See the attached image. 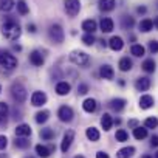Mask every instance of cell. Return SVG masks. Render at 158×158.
Masks as SVG:
<instances>
[{
	"label": "cell",
	"mask_w": 158,
	"mask_h": 158,
	"mask_svg": "<svg viewBox=\"0 0 158 158\" xmlns=\"http://www.w3.org/2000/svg\"><path fill=\"white\" fill-rule=\"evenodd\" d=\"M2 34L5 39L8 40H17L22 34L20 25L14 20V19H8L3 25H2Z\"/></svg>",
	"instance_id": "obj_1"
},
{
	"label": "cell",
	"mask_w": 158,
	"mask_h": 158,
	"mask_svg": "<svg viewBox=\"0 0 158 158\" xmlns=\"http://www.w3.org/2000/svg\"><path fill=\"white\" fill-rule=\"evenodd\" d=\"M70 60L77 65V67H89L90 64V56L85 53V51H81V50H74L71 51L70 54Z\"/></svg>",
	"instance_id": "obj_2"
},
{
	"label": "cell",
	"mask_w": 158,
	"mask_h": 158,
	"mask_svg": "<svg viewBox=\"0 0 158 158\" xmlns=\"http://www.w3.org/2000/svg\"><path fill=\"white\" fill-rule=\"evenodd\" d=\"M11 96H13V99H14L17 104H23V102L27 101L28 93H27V89H25L20 82H14V84L11 85Z\"/></svg>",
	"instance_id": "obj_3"
},
{
	"label": "cell",
	"mask_w": 158,
	"mask_h": 158,
	"mask_svg": "<svg viewBox=\"0 0 158 158\" xmlns=\"http://www.w3.org/2000/svg\"><path fill=\"white\" fill-rule=\"evenodd\" d=\"M0 65L5 70H14L17 67V59L10 51H0Z\"/></svg>",
	"instance_id": "obj_4"
},
{
	"label": "cell",
	"mask_w": 158,
	"mask_h": 158,
	"mask_svg": "<svg viewBox=\"0 0 158 158\" xmlns=\"http://www.w3.org/2000/svg\"><path fill=\"white\" fill-rule=\"evenodd\" d=\"M48 36H50V39H51L54 44H57V45L62 44L64 39H65V33H64V30H62V27H60L59 23H53V25H50Z\"/></svg>",
	"instance_id": "obj_5"
},
{
	"label": "cell",
	"mask_w": 158,
	"mask_h": 158,
	"mask_svg": "<svg viewBox=\"0 0 158 158\" xmlns=\"http://www.w3.org/2000/svg\"><path fill=\"white\" fill-rule=\"evenodd\" d=\"M64 10L68 17H76L81 11V0H65L64 2Z\"/></svg>",
	"instance_id": "obj_6"
},
{
	"label": "cell",
	"mask_w": 158,
	"mask_h": 158,
	"mask_svg": "<svg viewBox=\"0 0 158 158\" xmlns=\"http://www.w3.org/2000/svg\"><path fill=\"white\" fill-rule=\"evenodd\" d=\"M57 116H59V119H60L62 123H70V121H73L74 112H73V109L68 107V106H60L59 110H57Z\"/></svg>",
	"instance_id": "obj_7"
},
{
	"label": "cell",
	"mask_w": 158,
	"mask_h": 158,
	"mask_svg": "<svg viewBox=\"0 0 158 158\" xmlns=\"http://www.w3.org/2000/svg\"><path fill=\"white\" fill-rule=\"evenodd\" d=\"M73 141H74V132L73 130H67L64 133V138H62V143H60V150L65 153L70 149V146H71Z\"/></svg>",
	"instance_id": "obj_8"
},
{
	"label": "cell",
	"mask_w": 158,
	"mask_h": 158,
	"mask_svg": "<svg viewBox=\"0 0 158 158\" xmlns=\"http://www.w3.org/2000/svg\"><path fill=\"white\" fill-rule=\"evenodd\" d=\"M45 102H47V95H45L44 92H40V90L33 92V95H31V104H33L34 107H40V106H44Z\"/></svg>",
	"instance_id": "obj_9"
},
{
	"label": "cell",
	"mask_w": 158,
	"mask_h": 158,
	"mask_svg": "<svg viewBox=\"0 0 158 158\" xmlns=\"http://www.w3.org/2000/svg\"><path fill=\"white\" fill-rule=\"evenodd\" d=\"M98 8L102 13H110L116 8V0H98Z\"/></svg>",
	"instance_id": "obj_10"
},
{
	"label": "cell",
	"mask_w": 158,
	"mask_h": 158,
	"mask_svg": "<svg viewBox=\"0 0 158 158\" xmlns=\"http://www.w3.org/2000/svg\"><path fill=\"white\" fill-rule=\"evenodd\" d=\"M10 116V107L6 102H0V129L5 127Z\"/></svg>",
	"instance_id": "obj_11"
},
{
	"label": "cell",
	"mask_w": 158,
	"mask_h": 158,
	"mask_svg": "<svg viewBox=\"0 0 158 158\" xmlns=\"http://www.w3.org/2000/svg\"><path fill=\"white\" fill-rule=\"evenodd\" d=\"M150 84H152L150 79L146 77V76H143V77H138L136 81H135V89L138 92H147L150 89Z\"/></svg>",
	"instance_id": "obj_12"
},
{
	"label": "cell",
	"mask_w": 158,
	"mask_h": 158,
	"mask_svg": "<svg viewBox=\"0 0 158 158\" xmlns=\"http://www.w3.org/2000/svg\"><path fill=\"white\" fill-rule=\"evenodd\" d=\"M99 74H101V77H102V79H107V81H112V79L115 77V70H113V67H112V65L106 64V65H102V67H101V70H99Z\"/></svg>",
	"instance_id": "obj_13"
},
{
	"label": "cell",
	"mask_w": 158,
	"mask_h": 158,
	"mask_svg": "<svg viewBox=\"0 0 158 158\" xmlns=\"http://www.w3.org/2000/svg\"><path fill=\"white\" fill-rule=\"evenodd\" d=\"M99 28H101L102 33H112L113 28H115V23H113V20L110 17H102L99 20Z\"/></svg>",
	"instance_id": "obj_14"
},
{
	"label": "cell",
	"mask_w": 158,
	"mask_h": 158,
	"mask_svg": "<svg viewBox=\"0 0 158 158\" xmlns=\"http://www.w3.org/2000/svg\"><path fill=\"white\" fill-rule=\"evenodd\" d=\"M30 62H31L34 67H42V65H44V62H45V59H44V56H42V53H40V51L34 50V51H31V53H30Z\"/></svg>",
	"instance_id": "obj_15"
},
{
	"label": "cell",
	"mask_w": 158,
	"mask_h": 158,
	"mask_svg": "<svg viewBox=\"0 0 158 158\" xmlns=\"http://www.w3.org/2000/svg\"><path fill=\"white\" fill-rule=\"evenodd\" d=\"M82 109H84V112H87V113H95V112L98 110V101L93 99V98H87V99L82 102Z\"/></svg>",
	"instance_id": "obj_16"
},
{
	"label": "cell",
	"mask_w": 158,
	"mask_h": 158,
	"mask_svg": "<svg viewBox=\"0 0 158 158\" xmlns=\"http://www.w3.org/2000/svg\"><path fill=\"white\" fill-rule=\"evenodd\" d=\"M54 150H56L54 146H50V147H47V146H44V144H37V146H36V153H37L40 158H48L50 153L54 152Z\"/></svg>",
	"instance_id": "obj_17"
},
{
	"label": "cell",
	"mask_w": 158,
	"mask_h": 158,
	"mask_svg": "<svg viewBox=\"0 0 158 158\" xmlns=\"http://www.w3.org/2000/svg\"><path fill=\"white\" fill-rule=\"evenodd\" d=\"M81 28H82L85 33H90V34H93V33L98 30V23H96V20H93V19H85V20L82 22Z\"/></svg>",
	"instance_id": "obj_18"
},
{
	"label": "cell",
	"mask_w": 158,
	"mask_h": 158,
	"mask_svg": "<svg viewBox=\"0 0 158 158\" xmlns=\"http://www.w3.org/2000/svg\"><path fill=\"white\" fill-rule=\"evenodd\" d=\"M109 47H110L113 51H121L123 47H124V40H123V37H119V36H113V37L109 40Z\"/></svg>",
	"instance_id": "obj_19"
},
{
	"label": "cell",
	"mask_w": 158,
	"mask_h": 158,
	"mask_svg": "<svg viewBox=\"0 0 158 158\" xmlns=\"http://www.w3.org/2000/svg\"><path fill=\"white\" fill-rule=\"evenodd\" d=\"M153 104H155V101L150 95H143L139 98V109H143V110H147V109L153 107Z\"/></svg>",
	"instance_id": "obj_20"
},
{
	"label": "cell",
	"mask_w": 158,
	"mask_h": 158,
	"mask_svg": "<svg viewBox=\"0 0 158 158\" xmlns=\"http://www.w3.org/2000/svg\"><path fill=\"white\" fill-rule=\"evenodd\" d=\"M70 90H71V85H70L68 82H65V81L57 82V85H56V93H57L59 96H65V95H68Z\"/></svg>",
	"instance_id": "obj_21"
},
{
	"label": "cell",
	"mask_w": 158,
	"mask_h": 158,
	"mask_svg": "<svg viewBox=\"0 0 158 158\" xmlns=\"http://www.w3.org/2000/svg\"><path fill=\"white\" fill-rule=\"evenodd\" d=\"M138 28L141 33H149L153 30V20L152 19H143L139 23H138Z\"/></svg>",
	"instance_id": "obj_22"
},
{
	"label": "cell",
	"mask_w": 158,
	"mask_h": 158,
	"mask_svg": "<svg viewBox=\"0 0 158 158\" xmlns=\"http://www.w3.org/2000/svg\"><path fill=\"white\" fill-rule=\"evenodd\" d=\"M126 104H127V101L123 99V98H115V99L110 101V107H112L115 112H121V110L126 107Z\"/></svg>",
	"instance_id": "obj_23"
},
{
	"label": "cell",
	"mask_w": 158,
	"mask_h": 158,
	"mask_svg": "<svg viewBox=\"0 0 158 158\" xmlns=\"http://www.w3.org/2000/svg\"><path fill=\"white\" fill-rule=\"evenodd\" d=\"M31 135V127L28 124H19L16 127V136H30Z\"/></svg>",
	"instance_id": "obj_24"
},
{
	"label": "cell",
	"mask_w": 158,
	"mask_h": 158,
	"mask_svg": "<svg viewBox=\"0 0 158 158\" xmlns=\"http://www.w3.org/2000/svg\"><path fill=\"white\" fill-rule=\"evenodd\" d=\"M133 153H135V147L127 146V147H123L116 152V158H130Z\"/></svg>",
	"instance_id": "obj_25"
},
{
	"label": "cell",
	"mask_w": 158,
	"mask_h": 158,
	"mask_svg": "<svg viewBox=\"0 0 158 158\" xmlns=\"http://www.w3.org/2000/svg\"><path fill=\"white\" fill-rule=\"evenodd\" d=\"M101 126H102V129H104L106 132H109V130L112 129V126H113V118H112L109 113H104L102 118H101Z\"/></svg>",
	"instance_id": "obj_26"
},
{
	"label": "cell",
	"mask_w": 158,
	"mask_h": 158,
	"mask_svg": "<svg viewBox=\"0 0 158 158\" xmlns=\"http://www.w3.org/2000/svg\"><path fill=\"white\" fill-rule=\"evenodd\" d=\"M132 65H133V64H132V60H130L127 56H126V57H121L119 62H118V67H119L121 71H130V70H132Z\"/></svg>",
	"instance_id": "obj_27"
},
{
	"label": "cell",
	"mask_w": 158,
	"mask_h": 158,
	"mask_svg": "<svg viewBox=\"0 0 158 158\" xmlns=\"http://www.w3.org/2000/svg\"><path fill=\"white\" fill-rule=\"evenodd\" d=\"M16 2L14 0H0V11L2 13H10L14 8Z\"/></svg>",
	"instance_id": "obj_28"
},
{
	"label": "cell",
	"mask_w": 158,
	"mask_h": 158,
	"mask_svg": "<svg viewBox=\"0 0 158 158\" xmlns=\"http://www.w3.org/2000/svg\"><path fill=\"white\" fill-rule=\"evenodd\" d=\"M133 25H135V19H133L132 16H123V19H121V27H123L124 30H132Z\"/></svg>",
	"instance_id": "obj_29"
},
{
	"label": "cell",
	"mask_w": 158,
	"mask_h": 158,
	"mask_svg": "<svg viewBox=\"0 0 158 158\" xmlns=\"http://www.w3.org/2000/svg\"><path fill=\"white\" fill-rule=\"evenodd\" d=\"M141 68H143L146 73H153V71H155V68H156V64H155V60H153V59H146V60L143 62Z\"/></svg>",
	"instance_id": "obj_30"
},
{
	"label": "cell",
	"mask_w": 158,
	"mask_h": 158,
	"mask_svg": "<svg viewBox=\"0 0 158 158\" xmlns=\"http://www.w3.org/2000/svg\"><path fill=\"white\" fill-rule=\"evenodd\" d=\"M17 13L20 14V16H27L28 13H30V6L27 5V2L25 0H17Z\"/></svg>",
	"instance_id": "obj_31"
},
{
	"label": "cell",
	"mask_w": 158,
	"mask_h": 158,
	"mask_svg": "<svg viewBox=\"0 0 158 158\" xmlns=\"http://www.w3.org/2000/svg\"><path fill=\"white\" fill-rule=\"evenodd\" d=\"M40 138H42L44 141H51V139L54 138V130L50 129V127L42 129V130H40Z\"/></svg>",
	"instance_id": "obj_32"
},
{
	"label": "cell",
	"mask_w": 158,
	"mask_h": 158,
	"mask_svg": "<svg viewBox=\"0 0 158 158\" xmlns=\"http://www.w3.org/2000/svg\"><path fill=\"white\" fill-rule=\"evenodd\" d=\"M85 135H87V138L90 139V141H98L99 139V130L96 129V127H89L87 129V132H85Z\"/></svg>",
	"instance_id": "obj_33"
},
{
	"label": "cell",
	"mask_w": 158,
	"mask_h": 158,
	"mask_svg": "<svg viewBox=\"0 0 158 158\" xmlns=\"http://www.w3.org/2000/svg\"><path fill=\"white\" fill-rule=\"evenodd\" d=\"M48 118H50V112H48V110H40V112L36 113V123H39V124L47 123Z\"/></svg>",
	"instance_id": "obj_34"
},
{
	"label": "cell",
	"mask_w": 158,
	"mask_h": 158,
	"mask_svg": "<svg viewBox=\"0 0 158 158\" xmlns=\"http://www.w3.org/2000/svg\"><path fill=\"white\" fill-rule=\"evenodd\" d=\"M133 136H135L136 139H144V138L147 136V129H146V127H141V126L135 127V129H133Z\"/></svg>",
	"instance_id": "obj_35"
},
{
	"label": "cell",
	"mask_w": 158,
	"mask_h": 158,
	"mask_svg": "<svg viewBox=\"0 0 158 158\" xmlns=\"http://www.w3.org/2000/svg\"><path fill=\"white\" fill-rule=\"evenodd\" d=\"M130 53L133 56H136V57H141V56H144V47L139 45V44H133L130 47Z\"/></svg>",
	"instance_id": "obj_36"
},
{
	"label": "cell",
	"mask_w": 158,
	"mask_h": 158,
	"mask_svg": "<svg viewBox=\"0 0 158 158\" xmlns=\"http://www.w3.org/2000/svg\"><path fill=\"white\" fill-rule=\"evenodd\" d=\"M115 139H116L118 143H124V141L129 139V133H127L124 129H118L116 133H115Z\"/></svg>",
	"instance_id": "obj_37"
},
{
	"label": "cell",
	"mask_w": 158,
	"mask_h": 158,
	"mask_svg": "<svg viewBox=\"0 0 158 158\" xmlns=\"http://www.w3.org/2000/svg\"><path fill=\"white\" fill-rule=\"evenodd\" d=\"M14 146L19 147V149H27V147H30V141L25 136H17L16 141H14Z\"/></svg>",
	"instance_id": "obj_38"
},
{
	"label": "cell",
	"mask_w": 158,
	"mask_h": 158,
	"mask_svg": "<svg viewBox=\"0 0 158 158\" xmlns=\"http://www.w3.org/2000/svg\"><path fill=\"white\" fill-rule=\"evenodd\" d=\"M144 127H146V129H155V127H158V119H156L155 116L146 118V119H144Z\"/></svg>",
	"instance_id": "obj_39"
},
{
	"label": "cell",
	"mask_w": 158,
	"mask_h": 158,
	"mask_svg": "<svg viewBox=\"0 0 158 158\" xmlns=\"http://www.w3.org/2000/svg\"><path fill=\"white\" fill-rule=\"evenodd\" d=\"M82 42H84V45H89V47H92V45H95L96 39H95V36H93V34H90V33H85V34L82 36Z\"/></svg>",
	"instance_id": "obj_40"
},
{
	"label": "cell",
	"mask_w": 158,
	"mask_h": 158,
	"mask_svg": "<svg viewBox=\"0 0 158 158\" xmlns=\"http://www.w3.org/2000/svg\"><path fill=\"white\" fill-rule=\"evenodd\" d=\"M149 51L152 54H156L158 53V42L156 40H149Z\"/></svg>",
	"instance_id": "obj_41"
},
{
	"label": "cell",
	"mask_w": 158,
	"mask_h": 158,
	"mask_svg": "<svg viewBox=\"0 0 158 158\" xmlns=\"http://www.w3.org/2000/svg\"><path fill=\"white\" fill-rule=\"evenodd\" d=\"M77 93L79 95H87L89 93V85L87 84H79L77 85Z\"/></svg>",
	"instance_id": "obj_42"
},
{
	"label": "cell",
	"mask_w": 158,
	"mask_h": 158,
	"mask_svg": "<svg viewBox=\"0 0 158 158\" xmlns=\"http://www.w3.org/2000/svg\"><path fill=\"white\" fill-rule=\"evenodd\" d=\"M8 146V138L5 135H0V150H5Z\"/></svg>",
	"instance_id": "obj_43"
},
{
	"label": "cell",
	"mask_w": 158,
	"mask_h": 158,
	"mask_svg": "<svg viewBox=\"0 0 158 158\" xmlns=\"http://www.w3.org/2000/svg\"><path fill=\"white\" fill-rule=\"evenodd\" d=\"M27 30H28V33H31V34H34V33L37 31V28H36L34 23H27Z\"/></svg>",
	"instance_id": "obj_44"
},
{
	"label": "cell",
	"mask_w": 158,
	"mask_h": 158,
	"mask_svg": "<svg viewBox=\"0 0 158 158\" xmlns=\"http://www.w3.org/2000/svg\"><path fill=\"white\" fill-rule=\"evenodd\" d=\"M150 144H152L153 147H158V136H156V135H153V136L150 138Z\"/></svg>",
	"instance_id": "obj_45"
},
{
	"label": "cell",
	"mask_w": 158,
	"mask_h": 158,
	"mask_svg": "<svg viewBox=\"0 0 158 158\" xmlns=\"http://www.w3.org/2000/svg\"><path fill=\"white\" fill-rule=\"evenodd\" d=\"M96 158H110V156H109V153H106V152L99 150V152L96 153Z\"/></svg>",
	"instance_id": "obj_46"
},
{
	"label": "cell",
	"mask_w": 158,
	"mask_h": 158,
	"mask_svg": "<svg viewBox=\"0 0 158 158\" xmlns=\"http://www.w3.org/2000/svg\"><path fill=\"white\" fill-rule=\"evenodd\" d=\"M136 13H138V14H146V13H147V8H146V6H138V8H136Z\"/></svg>",
	"instance_id": "obj_47"
},
{
	"label": "cell",
	"mask_w": 158,
	"mask_h": 158,
	"mask_svg": "<svg viewBox=\"0 0 158 158\" xmlns=\"http://www.w3.org/2000/svg\"><path fill=\"white\" fill-rule=\"evenodd\" d=\"M129 127H132V129L138 127V121H136V119H130V121H129Z\"/></svg>",
	"instance_id": "obj_48"
},
{
	"label": "cell",
	"mask_w": 158,
	"mask_h": 158,
	"mask_svg": "<svg viewBox=\"0 0 158 158\" xmlns=\"http://www.w3.org/2000/svg\"><path fill=\"white\" fill-rule=\"evenodd\" d=\"M153 28H155V30H158V16H156V17H153Z\"/></svg>",
	"instance_id": "obj_49"
},
{
	"label": "cell",
	"mask_w": 158,
	"mask_h": 158,
	"mask_svg": "<svg viewBox=\"0 0 158 158\" xmlns=\"http://www.w3.org/2000/svg\"><path fill=\"white\" fill-rule=\"evenodd\" d=\"M13 48H14L16 51H22V47H20V45H14Z\"/></svg>",
	"instance_id": "obj_50"
},
{
	"label": "cell",
	"mask_w": 158,
	"mask_h": 158,
	"mask_svg": "<svg viewBox=\"0 0 158 158\" xmlns=\"http://www.w3.org/2000/svg\"><path fill=\"white\" fill-rule=\"evenodd\" d=\"M141 158H152V156H150V155H147V153H146V155H143V156H141Z\"/></svg>",
	"instance_id": "obj_51"
},
{
	"label": "cell",
	"mask_w": 158,
	"mask_h": 158,
	"mask_svg": "<svg viewBox=\"0 0 158 158\" xmlns=\"http://www.w3.org/2000/svg\"><path fill=\"white\" fill-rule=\"evenodd\" d=\"M74 158H85V156H84V155H76Z\"/></svg>",
	"instance_id": "obj_52"
},
{
	"label": "cell",
	"mask_w": 158,
	"mask_h": 158,
	"mask_svg": "<svg viewBox=\"0 0 158 158\" xmlns=\"http://www.w3.org/2000/svg\"><path fill=\"white\" fill-rule=\"evenodd\" d=\"M0 158H6V153L3 155V153H0Z\"/></svg>",
	"instance_id": "obj_53"
},
{
	"label": "cell",
	"mask_w": 158,
	"mask_h": 158,
	"mask_svg": "<svg viewBox=\"0 0 158 158\" xmlns=\"http://www.w3.org/2000/svg\"><path fill=\"white\" fill-rule=\"evenodd\" d=\"M155 158H158V152H156V153H155Z\"/></svg>",
	"instance_id": "obj_54"
},
{
	"label": "cell",
	"mask_w": 158,
	"mask_h": 158,
	"mask_svg": "<svg viewBox=\"0 0 158 158\" xmlns=\"http://www.w3.org/2000/svg\"><path fill=\"white\" fill-rule=\"evenodd\" d=\"M0 93H2V85H0Z\"/></svg>",
	"instance_id": "obj_55"
},
{
	"label": "cell",
	"mask_w": 158,
	"mask_h": 158,
	"mask_svg": "<svg viewBox=\"0 0 158 158\" xmlns=\"http://www.w3.org/2000/svg\"><path fill=\"white\" fill-rule=\"evenodd\" d=\"M28 158H30V156H28Z\"/></svg>",
	"instance_id": "obj_56"
}]
</instances>
